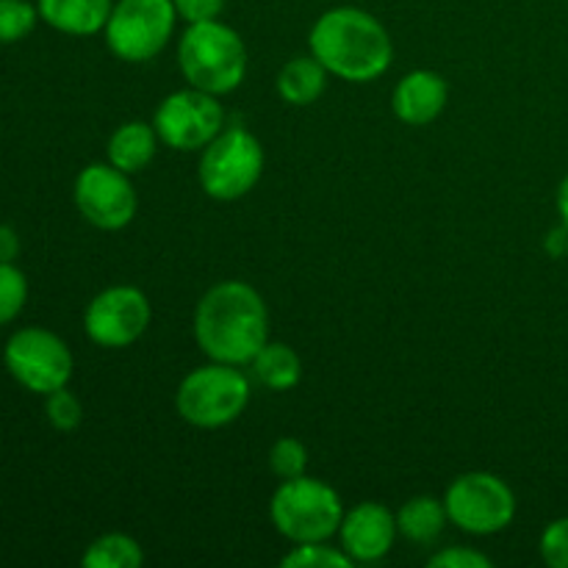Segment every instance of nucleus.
<instances>
[{
	"label": "nucleus",
	"instance_id": "f257e3e1",
	"mask_svg": "<svg viewBox=\"0 0 568 568\" xmlns=\"http://www.w3.org/2000/svg\"><path fill=\"white\" fill-rule=\"evenodd\" d=\"M194 338L211 361L244 366L270 342L264 297L244 281H222L194 308Z\"/></svg>",
	"mask_w": 568,
	"mask_h": 568
},
{
	"label": "nucleus",
	"instance_id": "f03ea898",
	"mask_svg": "<svg viewBox=\"0 0 568 568\" xmlns=\"http://www.w3.org/2000/svg\"><path fill=\"white\" fill-rule=\"evenodd\" d=\"M308 48L331 75L353 83L375 81L394 59V42L386 26L355 6L327 9L311 28Z\"/></svg>",
	"mask_w": 568,
	"mask_h": 568
},
{
	"label": "nucleus",
	"instance_id": "7ed1b4c3",
	"mask_svg": "<svg viewBox=\"0 0 568 568\" xmlns=\"http://www.w3.org/2000/svg\"><path fill=\"white\" fill-rule=\"evenodd\" d=\"M178 64L189 87L222 98L247 75V44L222 20L192 22L178 42Z\"/></svg>",
	"mask_w": 568,
	"mask_h": 568
},
{
	"label": "nucleus",
	"instance_id": "20e7f679",
	"mask_svg": "<svg viewBox=\"0 0 568 568\" xmlns=\"http://www.w3.org/2000/svg\"><path fill=\"white\" fill-rule=\"evenodd\" d=\"M270 519L292 544L331 541L342 527L344 505L336 488L316 477L300 475L294 480H281L272 494Z\"/></svg>",
	"mask_w": 568,
	"mask_h": 568
},
{
	"label": "nucleus",
	"instance_id": "39448f33",
	"mask_svg": "<svg viewBox=\"0 0 568 568\" xmlns=\"http://www.w3.org/2000/svg\"><path fill=\"white\" fill-rule=\"evenodd\" d=\"M250 403V381L239 366L211 364L197 366L181 381L175 392V408L183 422L200 430H216L244 414Z\"/></svg>",
	"mask_w": 568,
	"mask_h": 568
},
{
	"label": "nucleus",
	"instance_id": "423d86ee",
	"mask_svg": "<svg viewBox=\"0 0 568 568\" xmlns=\"http://www.w3.org/2000/svg\"><path fill=\"white\" fill-rule=\"evenodd\" d=\"M264 175V148L244 128H225L200 150L197 181L211 200L233 203L255 189Z\"/></svg>",
	"mask_w": 568,
	"mask_h": 568
},
{
	"label": "nucleus",
	"instance_id": "0eeeda50",
	"mask_svg": "<svg viewBox=\"0 0 568 568\" xmlns=\"http://www.w3.org/2000/svg\"><path fill=\"white\" fill-rule=\"evenodd\" d=\"M175 22L178 11L172 0H116L103 37L116 59L144 64L170 44Z\"/></svg>",
	"mask_w": 568,
	"mask_h": 568
},
{
	"label": "nucleus",
	"instance_id": "6e6552de",
	"mask_svg": "<svg viewBox=\"0 0 568 568\" xmlns=\"http://www.w3.org/2000/svg\"><path fill=\"white\" fill-rule=\"evenodd\" d=\"M447 516L469 536H497L516 516V497L503 477L491 471H466L444 494Z\"/></svg>",
	"mask_w": 568,
	"mask_h": 568
},
{
	"label": "nucleus",
	"instance_id": "1a4fd4ad",
	"mask_svg": "<svg viewBox=\"0 0 568 568\" xmlns=\"http://www.w3.org/2000/svg\"><path fill=\"white\" fill-rule=\"evenodd\" d=\"M6 372L20 383L22 388L48 397L55 388H64L72 377L70 347L61 336L44 327H22L11 333L3 347Z\"/></svg>",
	"mask_w": 568,
	"mask_h": 568
},
{
	"label": "nucleus",
	"instance_id": "9d476101",
	"mask_svg": "<svg viewBox=\"0 0 568 568\" xmlns=\"http://www.w3.org/2000/svg\"><path fill=\"white\" fill-rule=\"evenodd\" d=\"M153 128L166 148L194 153L225 131V109L216 94L194 87L178 89L159 103Z\"/></svg>",
	"mask_w": 568,
	"mask_h": 568
},
{
	"label": "nucleus",
	"instance_id": "9b49d317",
	"mask_svg": "<svg viewBox=\"0 0 568 568\" xmlns=\"http://www.w3.org/2000/svg\"><path fill=\"white\" fill-rule=\"evenodd\" d=\"M153 320V308L142 288L136 286H109L87 305L83 331L98 347L120 349L131 347L144 336Z\"/></svg>",
	"mask_w": 568,
	"mask_h": 568
},
{
	"label": "nucleus",
	"instance_id": "f8f14e48",
	"mask_svg": "<svg viewBox=\"0 0 568 568\" xmlns=\"http://www.w3.org/2000/svg\"><path fill=\"white\" fill-rule=\"evenodd\" d=\"M72 197L83 220L100 231H122L136 216L139 200L131 175L109 161L83 166L75 178Z\"/></svg>",
	"mask_w": 568,
	"mask_h": 568
},
{
	"label": "nucleus",
	"instance_id": "ddd939ff",
	"mask_svg": "<svg viewBox=\"0 0 568 568\" xmlns=\"http://www.w3.org/2000/svg\"><path fill=\"white\" fill-rule=\"evenodd\" d=\"M397 514L383 503H361L347 510L338 527L342 549L353 564H377L397 541Z\"/></svg>",
	"mask_w": 568,
	"mask_h": 568
},
{
	"label": "nucleus",
	"instance_id": "4468645a",
	"mask_svg": "<svg viewBox=\"0 0 568 568\" xmlns=\"http://www.w3.org/2000/svg\"><path fill=\"white\" fill-rule=\"evenodd\" d=\"M449 87L436 70H414L399 78L392 94V109L405 125H430L447 109Z\"/></svg>",
	"mask_w": 568,
	"mask_h": 568
},
{
	"label": "nucleus",
	"instance_id": "2eb2a0df",
	"mask_svg": "<svg viewBox=\"0 0 568 568\" xmlns=\"http://www.w3.org/2000/svg\"><path fill=\"white\" fill-rule=\"evenodd\" d=\"M39 20L67 37H92L109 22L114 0H37Z\"/></svg>",
	"mask_w": 568,
	"mask_h": 568
},
{
	"label": "nucleus",
	"instance_id": "dca6fc26",
	"mask_svg": "<svg viewBox=\"0 0 568 568\" xmlns=\"http://www.w3.org/2000/svg\"><path fill=\"white\" fill-rule=\"evenodd\" d=\"M159 142V133H155V128L150 122H122L111 133L105 155H109V164H114L116 170L128 172V175H136V172H142L155 159Z\"/></svg>",
	"mask_w": 568,
	"mask_h": 568
},
{
	"label": "nucleus",
	"instance_id": "f3484780",
	"mask_svg": "<svg viewBox=\"0 0 568 568\" xmlns=\"http://www.w3.org/2000/svg\"><path fill=\"white\" fill-rule=\"evenodd\" d=\"M327 87V70L316 55H294L281 67L275 78V89L283 103L311 105L322 98Z\"/></svg>",
	"mask_w": 568,
	"mask_h": 568
},
{
	"label": "nucleus",
	"instance_id": "a211bd4d",
	"mask_svg": "<svg viewBox=\"0 0 568 568\" xmlns=\"http://www.w3.org/2000/svg\"><path fill=\"white\" fill-rule=\"evenodd\" d=\"M447 505L436 497H410L403 508L397 510V530L414 544H433L447 527Z\"/></svg>",
	"mask_w": 568,
	"mask_h": 568
},
{
	"label": "nucleus",
	"instance_id": "6ab92c4d",
	"mask_svg": "<svg viewBox=\"0 0 568 568\" xmlns=\"http://www.w3.org/2000/svg\"><path fill=\"white\" fill-rule=\"evenodd\" d=\"M250 366H253L255 381L270 392H288L303 381V361L288 344L281 342H266L261 353L250 361Z\"/></svg>",
	"mask_w": 568,
	"mask_h": 568
},
{
	"label": "nucleus",
	"instance_id": "aec40b11",
	"mask_svg": "<svg viewBox=\"0 0 568 568\" xmlns=\"http://www.w3.org/2000/svg\"><path fill=\"white\" fill-rule=\"evenodd\" d=\"M81 564L83 568H139L144 564V552L136 538L125 532H105L89 544Z\"/></svg>",
	"mask_w": 568,
	"mask_h": 568
},
{
	"label": "nucleus",
	"instance_id": "412c9836",
	"mask_svg": "<svg viewBox=\"0 0 568 568\" xmlns=\"http://www.w3.org/2000/svg\"><path fill=\"white\" fill-rule=\"evenodd\" d=\"M283 568H347L353 558L342 547H331V541L294 544V549L281 558Z\"/></svg>",
	"mask_w": 568,
	"mask_h": 568
},
{
	"label": "nucleus",
	"instance_id": "4be33fe9",
	"mask_svg": "<svg viewBox=\"0 0 568 568\" xmlns=\"http://www.w3.org/2000/svg\"><path fill=\"white\" fill-rule=\"evenodd\" d=\"M28 300V281L26 272L14 266V261L3 264L0 261V327L14 322L20 311L26 308Z\"/></svg>",
	"mask_w": 568,
	"mask_h": 568
},
{
	"label": "nucleus",
	"instance_id": "5701e85b",
	"mask_svg": "<svg viewBox=\"0 0 568 568\" xmlns=\"http://www.w3.org/2000/svg\"><path fill=\"white\" fill-rule=\"evenodd\" d=\"M39 9L28 0H0V42L14 44L37 28Z\"/></svg>",
	"mask_w": 568,
	"mask_h": 568
},
{
	"label": "nucleus",
	"instance_id": "b1692460",
	"mask_svg": "<svg viewBox=\"0 0 568 568\" xmlns=\"http://www.w3.org/2000/svg\"><path fill=\"white\" fill-rule=\"evenodd\" d=\"M270 469L281 480H294V477L305 475V469H308V449H305V444L292 436L277 438L270 449Z\"/></svg>",
	"mask_w": 568,
	"mask_h": 568
},
{
	"label": "nucleus",
	"instance_id": "393cba45",
	"mask_svg": "<svg viewBox=\"0 0 568 568\" xmlns=\"http://www.w3.org/2000/svg\"><path fill=\"white\" fill-rule=\"evenodd\" d=\"M44 414H48V422L61 433H70L81 425L83 419V405L70 388H55L44 397Z\"/></svg>",
	"mask_w": 568,
	"mask_h": 568
},
{
	"label": "nucleus",
	"instance_id": "a878e982",
	"mask_svg": "<svg viewBox=\"0 0 568 568\" xmlns=\"http://www.w3.org/2000/svg\"><path fill=\"white\" fill-rule=\"evenodd\" d=\"M538 549H541V558L547 566L568 568V516L544 527Z\"/></svg>",
	"mask_w": 568,
	"mask_h": 568
},
{
	"label": "nucleus",
	"instance_id": "bb28decb",
	"mask_svg": "<svg viewBox=\"0 0 568 568\" xmlns=\"http://www.w3.org/2000/svg\"><path fill=\"white\" fill-rule=\"evenodd\" d=\"M494 560L488 555L477 552L469 547H449L442 549L430 558V568H491Z\"/></svg>",
	"mask_w": 568,
	"mask_h": 568
},
{
	"label": "nucleus",
	"instance_id": "cd10ccee",
	"mask_svg": "<svg viewBox=\"0 0 568 568\" xmlns=\"http://www.w3.org/2000/svg\"><path fill=\"white\" fill-rule=\"evenodd\" d=\"M175 11L181 20L192 22H205V20H220L222 9H225V0H172Z\"/></svg>",
	"mask_w": 568,
	"mask_h": 568
},
{
	"label": "nucleus",
	"instance_id": "c85d7f7f",
	"mask_svg": "<svg viewBox=\"0 0 568 568\" xmlns=\"http://www.w3.org/2000/svg\"><path fill=\"white\" fill-rule=\"evenodd\" d=\"M17 253H20V236L11 225H0V261L9 264L17 258Z\"/></svg>",
	"mask_w": 568,
	"mask_h": 568
},
{
	"label": "nucleus",
	"instance_id": "c756f323",
	"mask_svg": "<svg viewBox=\"0 0 568 568\" xmlns=\"http://www.w3.org/2000/svg\"><path fill=\"white\" fill-rule=\"evenodd\" d=\"M547 253L555 255V258H560V255L568 253V227L566 225H560V227H555V231H549Z\"/></svg>",
	"mask_w": 568,
	"mask_h": 568
},
{
	"label": "nucleus",
	"instance_id": "7c9ffc66",
	"mask_svg": "<svg viewBox=\"0 0 568 568\" xmlns=\"http://www.w3.org/2000/svg\"><path fill=\"white\" fill-rule=\"evenodd\" d=\"M558 214L564 220V225L568 227V175L560 181L558 186Z\"/></svg>",
	"mask_w": 568,
	"mask_h": 568
}]
</instances>
